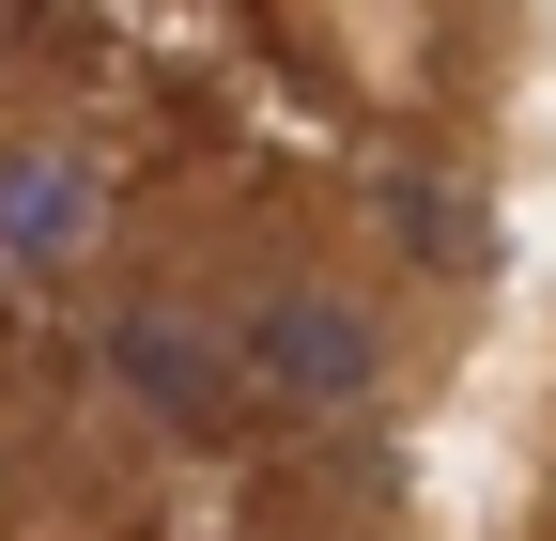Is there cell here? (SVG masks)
I'll return each instance as SVG.
<instances>
[{
  "label": "cell",
  "instance_id": "cell-1",
  "mask_svg": "<svg viewBox=\"0 0 556 541\" xmlns=\"http://www.w3.org/2000/svg\"><path fill=\"white\" fill-rule=\"evenodd\" d=\"M217 310H232V402H248V433H356L417 372L402 279L371 248H325V232H263L248 263H217Z\"/></svg>",
  "mask_w": 556,
  "mask_h": 541
},
{
  "label": "cell",
  "instance_id": "cell-2",
  "mask_svg": "<svg viewBox=\"0 0 556 541\" xmlns=\"http://www.w3.org/2000/svg\"><path fill=\"white\" fill-rule=\"evenodd\" d=\"M78 387L109 402L124 433H155V449H232L248 402H232V310H217V263H155V248H124V279L78 310Z\"/></svg>",
  "mask_w": 556,
  "mask_h": 541
},
{
  "label": "cell",
  "instance_id": "cell-3",
  "mask_svg": "<svg viewBox=\"0 0 556 541\" xmlns=\"http://www.w3.org/2000/svg\"><path fill=\"white\" fill-rule=\"evenodd\" d=\"M124 279V155L78 109H0V310L78 325Z\"/></svg>",
  "mask_w": 556,
  "mask_h": 541
}]
</instances>
